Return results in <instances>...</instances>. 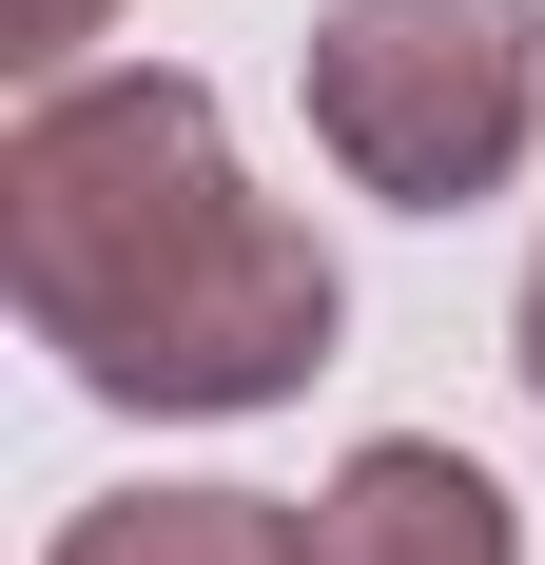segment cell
Returning <instances> with one entry per match:
<instances>
[{
  "instance_id": "6da1fadb",
  "label": "cell",
  "mask_w": 545,
  "mask_h": 565,
  "mask_svg": "<svg viewBox=\"0 0 545 565\" xmlns=\"http://www.w3.org/2000/svg\"><path fill=\"white\" fill-rule=\"evenodd\" d=\"M0 292L98 409H292L331 371V254L234 175L215 78H40L0 137Z\"/></svg>"
},
{
  "instance_id": "7a4b0ae2",
  "label": "cell",
  "mask_w": 545,
  "mask_h": 565,
  "mask_svg": "<svg viewBox=\"0 0 545 565\" xmlns=\"http://www.w3.org/2000/svg\"><path fill=\"white\" fill-rule=\"evenodd\" d=\"M292 78H312V137L351 195L468 215L545 137V0H331L292 40Z\"/></svg>"
},
{
  "instance_id": "3957f363",
  "label": "cell",
  "mask_w": 545,
  "mask_h": 565,
  "mask_svg": "<svg viewBox=\"0 0 545 565\" xmlns=\"http://www.w3.org/2000/svg\"><path fill=\"white\" fill-rule=\"evenodd\" d=\"M312 565H526V508L468 449H429V429H371L312 488Z\"/></svg>"
},
{
  "instance_id": "277c9868",
  "label": "cell",
  "mask_w": 545,
  "mask_h": 565,
  "mask_svg": "<svg viewBox=\"0 0 545 565\" xmlns=\"http://www.w3.org/2000/svg\"><path fill=\"white\" fill-rule=\"evenodd\" d=\"M40 565H312V526L272 508V488H117V508H78Z\"/></svg>"
},
{
  "instance_id": "5b68a950",
  "label": "cell",
  "mask_w": 545,
  "mask_h": 565,
  "mask_svg": "<svg viewBox=\"0 0 545 565\" xmlns=\"http://www.w3.org/2000/svg\"><path fill=\"white\" fill-rule=\"evenodd\" d=\"M98 20H117V0H0V58H20V78H58Z\"/></svg>"
},
{
  "instance_id": "8992f818",
  "label": "cell",
  "mask_w": 545,
  "mask_h": 565,
  "mask_svg": "<svg viewBox=\"0 0 545 565\" xmlns=\"http://www.w3.org/2000/svg\"><path fill=\"white\" fill-rule=\"evenodd\" d=\"M526 391H545V274H526Z\"/></svg>"
}]
</instances>
